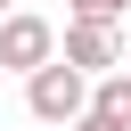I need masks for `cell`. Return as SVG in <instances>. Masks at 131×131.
<instances>
[{"instance_id": "obj_1", "label": "cell", "mask_w": 131, "mask_h": 131, "mask_svg": "<svg viewBox=\"0 0 131 131\" xmlns=\"http://www.w3.org/2000/svg\"><path fill=\"white\" fill-rule=\"evenodd\" d=\"M82 106H90V74H82V66L49 57V66L25 74V115H33V123H57V131H66Z\"/></svg>"}, {"instance_id": "obj_2", "label": "cell", "mask_w": 131, "mask_h": 131, "mask_svg": "<svg viewBox=\"0 0 131 131\" xmlns=\"http://www.w3.org/2000/svg\"><path fill=\"white\" fill-rule=\"evenodd\" d=\"M57 57L82 66V74H115V66H123V25H106V16H66Z\"/></svg>"}, {"instance_id": "obj_3", "label": "cell", "mask_w": 131, "mask_h": 131, "mask_svg": "<svg viewBox=\"0 0 131 131\" xmlns=\"http://www.w3.org/2000/svg\"><path fill=\"white\" fill-rule=\"evenodd\" d=\"M49 57H57V25L33 16V8H8V16H0V66H8V74H33V66H49Z\"/></svg>"}, {"instance_id": "obj_4", "label": "cell", "mask_w": 131, "mask_h": 131, "mask_svg": "<svg viewBox=\"0 0 131 131\" xmlns=\"http://www.w3.org/2000/svg\"><path fill=\"white\" fill-rule=\"evenodd\" d=\"M90 106H98L106 123H123V131H131V66H115V74H90Z\"/></svg>"}, {"instance_id": "obj_5", "label": "cell", "mask_w": 131, "mask_h": 131, "mask_svg": "<svg viewBox=\"0 0 131 131\" xmlns=\"http://www.w3.org/2000/svg\"><path fill=\"white\" fill-rule=\"evenodd\" d=\"M66 8H74V16H106V25L131 16V0H66Z\"/></svg>"}, {"instance_id": "obj_6", "label": "cell", "mask_w": 131, "mask_h": 131, "mask_svg": "<svg viewBox=\"0 0 131 131\" xmlns=\"http://www.w3.org/2000/svg\"><path fill=\"white\" fill-rule=\"evenodd\" d=\"M66 131H123V123H106V115H98V106H82V115H74V123H66Z\"/></svg>"}, {"instance_id": "obj_7", "label": "cell", "mask_w": 131, "mask_h": 131, "mask_svg": "<svg viewBox=\"0 0 131 131\" xmlns=\"http://www.w3.org/2000/svg\"><path fill=\"white\" fill-rule=\"evenodd\" d=\"M123 66H131V49H123Z\"/></svg>"}, {"instance_id": "obj_8", "label": "cell", "mask_w": 131, "mask_h": 131, "mask_svg": "<svg viewBox=\"0 0 131 131\" xmlns=\"http://www.w3.org/2000/svg\"><path fill=\"white\" fill-rule=\"evenodd\" d=\"M0 16H8V0H0Z\"/></svg>"}]
</instances>
